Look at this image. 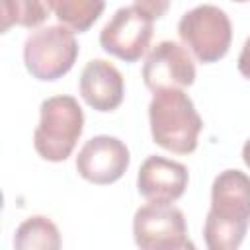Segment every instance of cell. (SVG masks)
Instances as JSON below:
<instances>
[{
  "label": "cell",
  "mask_w": 250,
  "mask_h": 250,
  "mask_svg": "<svg viewBox=\"0 0 250 250\" xmlns=\"http://www.w3.org/2000/svg\"><path fill=\"white\" fill-rule=\"evenodd\" d=\"M188 180V168L182 162L154 154L141 164L137 174V189L146 201L174 203L184 195Z\"/></svg>",
  "instance_id": "10"
},
{
  "label": "cell",
  "mask_w": 250,
  "mask_h": 250,
  "mask_svg": "<svg viewBox=\"0 0 250 250\" xmlns=\"http://www.w3.org/2000/svg\"><path fill=\"white\" fill-rule=\"evenodd\" d=\"M234 2H248V0H234Z\"/></svg>",
  "instance_id": "18"
},
{
  "label": "cell",
  "mask_w": 250,
  "mask_h": 250,
  "mask_svg": "<svg viewBox=\"0 0 250 250\" xmlns=\"http://www.w3.org/2000/svg\"><path fill=\"white\" fill-rule=\"evenodd\" d=\"M250 225V176L240 170L221 172L211 186V209L203 238L209 250H236Z\"/></svg>",
  "instance_id": "1"
},
{
  "label": "cell",
  "mask_w": 250,
  "mask_h": 250,
  "mask_svg": "<svg viewBox=\"0 0 250 250\" xmlns=\"http://www.w3.org/2000/svg\"><path fill=\"white\" fill-rule=\"evenodd\" d=\"M152 21L154 18L139 6H123L100 31V45L111 57L125 62H135L150 45Z\"/></svg>",
  "instance_id": "7"
},
{
  "label": "cell",
  "mask_w": 250,
  "mask_h": 250,
  "mask_svg": "<svg viewBox=\"0 0 250 250\" xmlns=\"http://www.w3.org/2000/svg\"><path fill=\"white\" fill-rule=\"evenodd\" d=\"M131 156L123 141L109 135H98L84 143L76 156L78 174L96 186L117 182L129 168Z\"/></svg>",
  "instance_id": "8"
},
{
  "label": "cell",
  "mask_w": 250,
  "mask_h": 250,
  "mask_svg": "<svg viewBox=\"0 0 250 250\" xmlns=\"http://www.w3.org/2000/svg\"><path fill=\"white\" fill-rule=\"evenodd\" d=\"M59 21L72 31H88L105 8V0H47Z\"/></svg>",
  "instance_id": "13"
},
{
  "label": "cell",
  "mask_w": 250,
  "mask_h": 250,
  "mask_svg": "<svg viewBox=\"0 0 250 250\" xmlns=\"http://www.w3.org/2000/svg\"><path fill=\"white\" fill-rule=\"evenodd\" d=\"M78 43L74 31L66 25L39 27L27 35L23 43V62L27 72L41 80L51 82L64 76L76 62Z\"/></svg>",
  "instance_id": "4"
},
{
  "label": "cell",
  "mask_w": 250,
  "mask_h": 250,
  "mask_svg": "<svg viewBox=\"0 0 250 250\" xmlns=\"http://www.w3.org/2000/svg\"><path fill=\"white\" fill-rule=\"evenodd\" d=\"M49 16V2L45 0H0L2 33L12 25L37 27Z\"/></svg>",
  "instance_id": "14"
},
{
  "label": "cell",
  "mask_w": 250,
  "mask_h": 250,
  "mask_svg": "<svg viewBox=\"0 0 250 250\" xmlns=\"http://www.w3.org/2000/svg\"><path fill=\"white\" fill-rule=\"evenodd\" d=\"M135 6H139L141 10H145L148 16H152L156 20L168 12L170 0H135Z\"/></svg>",
  "instance_id": "15"
},
{
  "label": "cell",
  "mask_w": 250,
  "mask_h": 250,
  "mask_svg": "<svg viewBox=\"0 0 250 250\" xmlns=\"http://www.w3.org/2000/svg\"><path fill=\"white\" fill-rule=\"evenodd\" d=\"M242 160H244V164L250 168V139L244 143V146H242Z\"/></svg>",
  "instance_id": "17"
},
{
  "label": "cell",
  "mask_w": 250,
  "mask_h": 250,
  "mask_svg": "<svg viewBox=\"0 0 250 250\" xmlns=\"http://www.w3.org/2000/svg\"><path fill=\"white\" fill-rule=\"evenodd\" d=\"M148 121L158 146L176 154H189L197 148L203 121L184 88L154 92L148 104Z\"/></svg>",
  "instance_id": "2"
},
{
  "label": "cell",
  "mask_w": 250,
  "mask_h": 250,
  "mask_svg": "<svg viewBox=\"0 0 250 250\" xmlns=\"http://www.w3.org/2000/svg\"><path fill=\"white\" fill-rule=\"evenodd\" d=\"M39 113V125L33 133L35 152L49 162L66 160L84 131L80 104L72 96H53L41 102Z\"/></svg>",
  "instance_id": "3"
},
{
  "label": "cell",
  "mask_w": 250,
  "mask_h": 250,
  "mask_svg": "<svg viewBox=\"0 0 250 250\" xmlns=\"http://www.w3.org/2000/svg\"><path fill=\"white\" fill-rule=\"evenodd\" d=\"M14 246L18 250H57L61 248V232L49 217L33 215L16 229Z\"/></svg>",
  "instance_id": "12"
},
{
  "label": "cell",
  "mask_w": 250,
  "mask_h": 250,
  "mask_svg": "<svg viewBox=\"0 0 250 250\" xmlns=\"http://www.w3.org/2000/svg\"><path fill=\"white\" fill-rule=\"evenodd\" d=\"M143 80L150 92L188 88L195 82V64L182 45L174 41H160L145 59Z\"/></svg>",
  "instance_id": "9"
},
{
  "label": "cell",
  "mask_w": 250,
  "mask_h": 250,
  "mask_svg": "<svg viewBox=\"0 0 250 250\" xmlns=\"http://www.w3.org/2000/svg\"><path fill=\"white\" fill-rule=\"evenodd\" d=\"M78 88L82 100L96 111L117 109L125 94L121 72L104 59H94L82 68Z\"/></svg>",
  "instance_id": "11"
},
{
  "label": "cell",
  "mask_w": 250,
  "mask_h": 250,
  "mask_svg": "<svg viewBox=\"0 0 250 250\" xmlns=\"http://www.w3.org/2000/svg\"><path fill=\"white\" fill-rule=\"evenodd\" d=\"M236 66H238V72H240L244 78L250 80V37H248V39L244 41V45H242V51H240V55H238Z\"/></svg>",
  "instance_id": "16"
},
{
  "label": "cell",
  "mask_w": 250,
  "mask_h": 250,
  "mask_svg": "<svg viewBox=\"0 0 250 250\" xmlns=\"http://www.w3.org/2000/svg\"><path fill=\"white\" fill-rule=\"evenodd\" d=\"M178 35L197 61L209 64L229 53L232 25L225 10L213 4H201L180 18Z\"/></svg>",
  "instance_id": "5"
},
{
  "label": "cell",
  "mask_w": 250,
  "mask_h": 250,
  "mask_svg": "<svg viewBox=\"0 0 250 250\" xmlns=\"http://www.w3.org/2000/svg\"><path fill=\"white\" fill-rule=\"evenodd\" d=\"M135 244L143 250H193L184 213L172 203L148 201L133 217Z\"/></svg>",
  "instance_id": "6"
}]
</instances>
